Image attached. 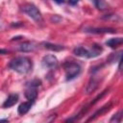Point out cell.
<instances>
[{
  "label": "cell",
  "instance_id": "cell-1",
  "mask_svg": "<svg viewBox=\"0 0 123 123\" xmlns=\"http://www.w3.org/2000/svg\"><path fill=\"white\" fill-rule=\"evenodd\" d=\"M9 67L17 73L26 74L32 69V62L27 57H17L10 62Z\"/></svg>",
  "mask_w": 123,
  "mask_h": 123
},
{
  "label": "cell",
  "instance_id": "cell-2",
  "mask_svg": "<svg viewBox=\"0 0 123 123\" xmlns=\"http://www.w3.org/2000/svg\"><path fill=\"white\" fill-rule=\"evenodd\" d=\"M101 52H102V48L100 45H97V44L91 45V49L79 46V47L74 48L73 50V54L81 58H94V57L99 56Z\"/></svg>",
  "mask_w": 123,
  "mask_h": 123
},
{
  "label": "cell",
  "instance_id": "cell-3",
  "mask_svg": "<svg viewBox=\"0 0 123 123\" xmlns=\"http://www.w3.org/2000/svg\"><path fill=\"white\" fill-rule=\"evenodd\" d=\"M22 11L28 16H30L31 18H33L35 21H37V22H41L42 21L41 13H40V12L37 10V8L35 5L30 4V3H27V4H25V5L22 6Z\"/></svg>",
  "mask_w": 123,
  "mask_h": 123
},
{
  "label": "cell",
  "instance_id": "cell-4",
  "mask_svg": "<svg viewBox=\"0 0 123 123\" xmlns=\"http://www.w3.org/2000/svg\"><path fill=\"white\" fill-rule=\"evenodd\" d=\"M66 80H72L76 78L81 72V66L76 62H66L64 64Z\"/></svg>",
  "mask_w": 123,
  "mask_h": 123
},
{
  "label": "cell",
  "instance_id": "cell-5",
  "mask_svg": "<svg viewBox=\"0 0 123 123\" xmlns=\"http://www.w3.org/2000/svg\"><path fill=\"white\" fill-rule=\"evenodd\" d=\"M42 64L48 68H54L58 65V59L54 55H47L42 59Z\"/></svg>",
  "mask_w": 123,
  "mask_h": 123
},
{
  "label": "cell",
  "instance_id": "cell-6",
  "mask_svg": "<svg viewBox=\"0 0 123 123\" xmlns=\"http://www.w3.org/2000/svg\"><path fill=\"white\" fill-rule=\"evenodd\" d=\"M86 32L92 34H113L116 31L111 28H89L86 29Z\"/></svg>",
  "mask_w": 123,
  "mask_h": 123
},
{
  "label": "cell",
  "instance_id": "cell-7",
  "mask_svg": "<svg viewBox=\"0 0 123 123\" xmlns=\"http://www.w3.org/2000/svg\"><path fill=\"white\" fill-rule=\"evenodd\" d=\"M111 102H110V103L106 104L105 106H103L102 108H100V109H99L97 111H95V112H94V114L88 118V120L86 121V123H87V122H89L90 120H93V119H95L96 117H98V116L102 115V114H103V113H105L106 111H110V110H111Z\"/></svg>",
  "mask_w": 123,
  "mask_h": 123
},
{
  "label": "cell",
  "instance_id": "cell-8",
  "mask_svg": "<svg viewBox=\"0 0 123 123\" xmlns=\"http://www.w3.org/2000/svg\"><path fill=\"white\" fill-rule=\"evenodd\" d=\"M17 101H18V95L15 94V93L11 94V95L6 99V101L4 102L3 108H4V109L11 108V107H12L13 105H15V104L17 103Z\"/></svg>",
  "mask_w": 123,
  "mask_h": 123
},
{
  "label": "cell",
  "instance_id": "cell-9",
  "mask_svg": "<svg viewBox=\"0 0 123 123\" xmlns=\"http://www.w3.org/2000/svg\"><path fill=\"white\" fill-rule=\"evenodd\" d=\"M33 102H34V101H27V102H23V103H21V104L19 105L18 109H17L18 113L21 114V115L27 113V112L30 111L31 107L33 106Z\"/></svg>",
  "mask_w": 123,
  "mask_h": 123
},
{
  "label": "cell",
  "instance_id": "cell-10",
  "mask_svg": "<svg viewBox=\"0 0 123 123\" xmlns=\"http://www.w3.org/2000/svg\"><path fill=\"white\" fill-rule=\"evenodd\" d=\"M36 48V46L32 43V42H29V41H26V42H23L21 43L20 45H18V50L21 51V52H31L33 51L34 49Z\"/></svg>",
  "mask_w": 123,
  "mask_h": 123
},
{
  "label": "cell",
  "instance_id": "cell-11",
  "mask_svg": "<svg viewBox=\"0 0 123 123\" xmlns=\"http://www.w3.org/2000/svg\"><path fill=\"white\" fill-rule=\"evenodd\" d=\"M122 43H123L122 37H114V38H111V39L106 41V44L108 46H110L111 48H116L119 45H121Z\"/></svg>",
  "mask_w": 123,
  "mask_h": 123
},
{
  "label": "cell",
  "instance_id": "cell-12",
  "mask_svg": "<svg viewBox=\"0 0 123 123\" xmlns=\"http://www.w3.org/2000/svg\"><path fill=\"white\" fill-rule=\"evenodd\" d=\"M37 96V89L35 87H29L26 91H25V97L29 100V101H34Z\"/></svg>",
  "mask_w": 123,
  "mask_h": 123
},
{
  "label": "cell",
  "instance_id": "cell-13",
  "mask_svg": "<svg viewBox=\"0 0 123 123\" xmlns=\"http://www.w3.org/2000/svg\"><path fill=\"white\" fill-rule=\"evenodd\" d=\"M97 86H98V82L94 78H91L86 86V93H90V92L94 91L95 88L97 87Z\"/></svg>",
  "mask_w": 123,
  "mask_h": 123
},
{
  "label": "cell",
  "instance_id": "cell-14",
  "mask_svg": "<svg viewBox=\"0 0 123 123\" xmlns=\"http://www.w3.org/2000/svg\"><path fill=\"white\" fill-rule=\"evenodd\" d=\"M44 46L45 48L52 50V51H61L64 49V47L62 45H57V44H52V43H44Z\"/></svg>",
  "mask_w": 123,
  "mask_h": 123
},
{
  "label": "cell",
  "instance_id": "cell-15",
  "mask_svg": "<svg viewBox=\"0 0 123 123\" xmlns=\"http://www.w3.org/2000/svg\"><path fill=\"white\" fill-rule=\"evenodd\" d=\"M122 119V111H119L117 113H115L110 120V123H120Z\"/></svg>",
  "mask_w": 123,
  "mask_h": 123
},
{
  "label": "cell",
  "instance_id": "cell-16",
  "mask_svg": "<svg viewBox=\"0 0 123 123\" xmlns=\"http://www.w3.org/2000/svg\"><path fill=\"white\" fill-rule=\"evenodd\" d=\"M94 4H95L96 8H97V9H99V10H105V9H107V8H108L107 3H106V2H104V1H95V2H94Z\"/></svg>",
  "mask_w": 123,
  "mask_h": 123
},
{
  "label": "cell",
  "instance_id": "cell-17",
  "mask_svg": "<svg viewBox=\"0 0 123 123\" xmlns=\"http://www.w3.org/2000/svg\"><path fill=\"white\" fill-rule=\"evenodd\" d=\"M41 85V82L39 81V80H37V79H36V80H34V81H32L31 83H30V85H29V86L30 87H37V86H40Z\"/></svg>",
  "mask_w": 123,
  "mask_h": 123
},
{
  "label": "cell",
  "instance_id": "cell-18",
  "mask_svg": "<svg viewBox=\"0 0 123 123\" xmlns=\"http://www.w3.org/2000/svg\"><path fill=\"white\" fill-rule=\"evenodd\" d=\"M73 121H74V117H72V118H69V119H67L64 123H73Z\"/></svg>",
  "mask_w": 123,
  "mask_h": 123
},
{
  "label": "cell",
  "instance_id": "cell-19",
  "mask_svg": "<svg viewBox=\"0 0 123 123\" xmlns=\"http://www.w3.org/2000/svg\"><path fill=\"white\" fill-rule=\"evenodd\" d=\"M0 123H9V121L7 119H1L0 120Z\"/></svg>",
  "mask_w": 123,
  "mask_h": 123
},
{
  "label": "cell",
  "instance_id": "cell-20",
  "mask_svg": "<svg viewBox=\"0 0 123 123\" xmlns=\"http://www.w3.org/2000/svg\"><path fill=\"white\" fill-rule=\"evenodd\" d=\"M20 37H13V38H12V40H15V39H19V38H20Z\"/></svg>",
  "mask_w": 123,
  "mask_h": 123
},
{
  "label": "cell",
  "instance_id": "cell-21",
  "mask_svg": "<svg viewBox=\"0 0 123 123\" xmlns=\"http://www.w3.org/2000/svg\"><path fill=\"white\" fill-rule=\"evenodd\" d=\"M0 53H7V51H6V50H2V49H1V50H0Z\"/></svg>",
  "mask_w": 123,
  "mask_h": 123
},
{
  "label": "cell",
  "instance_id": "cell-22",
  "mask_svg": "<svg viewBox=\"0 0 123 123\" xmlns=\"http://www.w3.org/2000/svg\"><path fill=\"white\" fill-rule=\"evenodd\" d=\"M69 4H71V5H75V4H77V2H69Z\"/></svg>",
  "mask_w": 123,
  "mask_h": 123
}]
</instances>
